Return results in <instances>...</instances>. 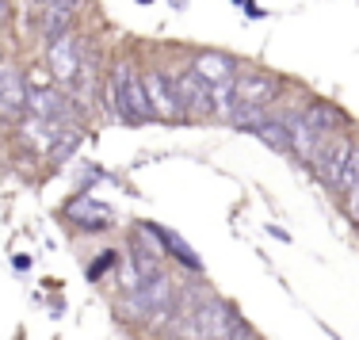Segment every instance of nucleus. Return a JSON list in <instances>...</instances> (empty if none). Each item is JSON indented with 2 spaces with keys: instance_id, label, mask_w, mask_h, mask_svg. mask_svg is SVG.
Returning <instances> with one entry per match:
<instances>
[{
  "instance_id": "22",
  "label": "nucleus",
  "mask_w": 359,
  "mask_h": 340,
  "mask_svg": "<svg viewBox=\"0 0 359 340\" xmlns=\"http://www.w3.org/2000/svg\"><path fill=\"white\" fill-rule=\"evenodd\" d=\"M4 15H8V0H0V20H4Z\"/></svg>"
},
{
  "instance_id": "8",
  "label": "nucleus",
  "mask_w": 359,
  "mask_h": 340,
  "mask_svg": "<svg viewBox=\"0 0 359 340\" xmlns=\"http://www.w3.org/2000/svg\"><path fill=\"white\" fill-rule=\"evenodd\" d=\"M191 73L199 76L207 88H218V84H233L241 69H237V62L229 54H222V50H203V54H195Z\"/></svg>"
},
{
  "instance_id": "12",
  "label": "nucleus",
  "mask_w": 359,
  "mask_h": 340,
  "mask_svg": "<svg viewBox=\"0 0 359 340\" xmlns=\"http://www.w3.org/2000/svg\"><path fill=\"white\" fill-rule=\"evenodd\" d=\"M302 118H306V123H310L313 130L321 134V138H329V134H340V126L348 123V115L340 111L337 104H321V100H318V104H310V107H306Z\"/></svg>"
},
{
  "instance_id": "5",
  "label": "nucleus",
  "mask_w": 359,
  "mask_h": 340,
  "mask_svg": "<svg viewBox=\"0 0 359 340\" xmlns=\"http://www.w3.org/2000/svg\"><path fill=\"white\" fill-rule=\"evenodd\" d=\"M168 81H172V96H176V104H180V111H184V118H215L210 88H207V84H203L191 69L172 73Z\"/></svg>"
},
{
  "instance_id": "9",
  "label": "nucleus",
  "mask_w": 359,
  "mask_h": 340,
  "mask_svg": "<svg viewBox=\"0 0 359 340\" xmlns=\"http://www.w3.org/2000/svg\"><path fill=\"white\" fill-rule=\"evenodd\" d=\"M65 218H69V222H76V229H84V233H104V229H111V222H115L111 207L96 203L92 195L73 199L69 207H65Z\"/></svg>"
},
{
  "instance_id": "13",
  "label": "nucleus",
  "mask_w": 359,
  "mask_h": 340,
  "mask_svg": "<svg viewBox=\"0 0 359 340\" xmlns=\"http://www.w3.org/2000/svg\"><path fill=\"white\" fill-rule=\"evenodd\" d=\"M283 123H287V130H290V153H298L302 161H310L313 149H318V142H321V134L313 130L302 115H290V118H283Z\"/></svg>"
},
{
  "instance_id": "10",
  "label": "nucleus",
  "mask_w": 359,
  "mask_h": 340,
  "mask_svg": "<svg viewBox=\"0 0 359 340\" xmlns=\"http://www.w3.org/2000/svg\"><path fill=\"white\" fill-rule=\"evenodd\" d=\"M279 92V76L271 73H237L233 81V96L237 104H256V107H268Z\"/></svg>"
},
{
  "instance_id": "7",
  "label": "nucleus",
  "mask_w": 359,
  "mask_h": 340,
  "mask_svg": "<svg viewBox=\"0 0 359 340\" xmlns=\"http://www.w3.org/2000/svg\"><path fill=\"white\" fill-rule=\"evenodd\" d=\"M46 62H50V81L65 88V84H73L81 76V46L65 35L46 46Z\"/></svg>"
},
{
  "instance_id": "2",
  "label": "nucleus",
  "mask_w": 359,
  "mask_h": 340,
  "mask_svg": "<svg viewBox=\"0 0 359 340\" xmlns=\"http://www.w3.org/2000/svg\"><path fill=\"white\" fill-rule=\"evenodd\" d=\"M111 104H115V115L130 126H142L149 123L153 111H149V96H145V84H142V73H134L130 65H118L111 73V88H107Z\"/></svg>"
},
{
  "instance_id": "11",
  "label": "nucleus",
  "mask_w": 359,
  "mask_h": 340,
  "mask_svg": "<svg viewBox=\"0 0 359 340\" xmlns=\"http://www.w3.org/2000/svg\"><path fill=\"white\" fill-rule=\"evenodd\" d=\"M23 115H27V81H23V73H12V81L0 88V118L20 123Z\"/></svg>"
},
{
  "instance_id": "20",
  "label": "nucleus",
  "mask_w": 359,
  "mask_h": 340,
  "mask_svg": "<svg viewBox=\"0 0 359 340\" xmlns=\"http://www.w3.org/2000/svg\"><path fill=\"white\" fill-rule=\"evenodd\" d=\"M76 4H81V0H54V4H50V8H62V12H76Z\"/></svg>"
},
{
  "instance_id": "23",
  "label": "nucleus",
  "mask_w": 359,
  "mask_h": 340,
  "mask_svg": "<svg viewBox=\"0 0 359 340\" xmlns=\"http://www.w3.org/2000/svg\"><path fill=\"white\" fill-rule=\"evenodd\" d=\"M35 4H54V0H35Z\"/></svg>"
},
{
  "instance_id": "6",
  "label": "nucleus",
  "mask_w": 359,
  "mask_h": 340,
  "mask_svg": "<svg viewBox=\"0 0 359 340\" xmlns=\"http://www.w3.org/2000/svg\"><path fill=\"white\" fill-rule=\"evenodd\" d=\"M142 84H145V96H149V111L153 118H165V123H184V111H180L176 96H172V81L168 73H142Z\"/></svg>"
},
{
  "instance_id": "3",
  "label": "nucleus",
  "mask_w": 359,
  "mask_h": 340,
  "mask_svg": "<svg viewBox=\"0 0 359 340\" xmlns=\"http://www.w3.org/2000/svg\"><path fill=\"white\" fill-rule=\"evenodd\" d=\"M348 157H352V142H348L344 134H329V138L318 142V149H313V157L306 161V165H310V172L318 176L325 188L337 191L340 176H344V168H348Z\"/></svg>"
},
{
  "instance_id": "18",
  "label": "nucleus",
  "mask_w": 359,
  "mask_h": 340,
  "mask_svg": "<svg viewBox=\"0 0 359 340\" xmlns=\"http://www.w3.org/2000/svg\"><path fill=\"white\" fill-rule=\"evenodd\" d=\"M226 340H260V333H256V329H252V325H249V321H245V318H237Z\"/></svg>"
},
{
  "instance_id": "1",
  "label": "nucleus",
  "mask_w": 359,
  "mask_h": 340,
  "mask_svg": "<svg viewBox=\"0 0 359 340\" xmlns=\"http://www.w3.org/2000/svg\"><path fill=\"white\" fill-rule=\"evenodd\" d=\"M176 306H180L176 283L161 271V276H153V279H145V283L126 291L123 313H126V321H142V325L161 329V325H168V321L176 318Z\"/></svg>"
},
{
  "instance_id": "19",
  "label": "nucleus",
  "mask_w": 359,
  "mask_h": 340,
  "mask_svg": "<svg viewBox=\"0 0 359 340\" xmlns=\"http://www.w3.org/2000/svg\"><path fill=\"white\" fill-rule=\"evenodd\" d=\"M344 215L359 226V184H355L352 191H344Z\"/></svg>"
},
{
  "instance_id": "21",
  "label": "nucleus",
  "mask_w": 359,
  "mask_h": 340,
  "mask_svg": "<svg viewBox=\"0 0 359 340\" xmlns=\"http://www.w3.org/2000/svg\"><path fill=\"white\" fill-rule=\"evenodd\" d=\"M12 73H15V69H12V65H4V62H0V88H4V84H8V81H12Z\"/></svg>"
},
{
  "instance_id": "15",
  "label": "nucleus",
  "mask_w": 359,
  "mask_h": 340,
  "mask_svg": "<svg viewBox=\"0 0 359 340\" xmlns=\"http://www.w3.org/2000/svg\"><path fill=\"white\" fill-rule=\"evenodd\" d=\"M81 146V126H57L54 134H50V146H46V153L54 161H65L69 153Z\"/></svg>"
},
{
  "instance_id": "4",
  "label": "nucleus",
  "mask_w": 359,
  "mask_h": 340,
  "mask_svg": "<svg viewBox=\"0 0 359 340\" xmlns=\"http://www.w3.org/2000/svg\"><path fill=\"white\" fill-rule=\"evenodd\" d=\"M237 318H241V313H237L229 302L207 299V302H199V306L191 310L187 325H191V336H195V340H226Z\"/></svg>"
},
{
  "instance_id": "16",
  "label": "nucleus",
  "mask_w": 359,
  "mask_h": 340,
  "mask_svg": "<svg viewBox=\"0 0 359 340\" xmlns=\"http://www.w3.org/2000/svg\"><path fill=\"white\" fill-rule=\"evenodd\" d=\"M256 138H260L264 146H271L276 153H290V130H287L283 118H268V123L260 126V134H256Z\"/></svg>"
},
{
  "instance_id": "17",
  "label": "nucleus",
  "mask_w": 359,
  "mask_h": 340,
  "mask_svg": "<svg viewBox=\"0 0 359 340\" xmlns=\"http://www.w3.org/2000/svg\"><path fill=\"white\" fill-rule=\"evenodd\" d=\"M359 184V142H352V157H348V168H344V176H340V195L344 191H352Z\"/></svg>"
},
{
  "instance_id": "14",
  "label": "nucleus",
  "mask_w": 359,
  "mask_h": 340,
  "mask_svg": "<svg viewBox=\"0 0 359 340\" xmlns=\"http://www.w3.org/2000/svg\"><path fill=\"white\" fill-rule=\"evenodd\" d=\"M268 107H256V104H237L233 111H229V123L237 126V130H249V134H260V126L268 123Z\"/></svg>"
}]
</instances>
